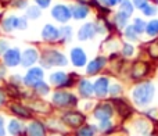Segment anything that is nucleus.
Listing matches in <instances>:
<instances>
[{
	"mask_svg": "<svg viewBox=\"0 0 158 136\" xmlns=\"http://www.w3.org/2000/svg\"><path fill=\"white\" fill-rule=\"evenodd\" d=\"M153 92H154V89L150 83L140 85V86L133 92V97H135V100H136L137 104H146L151 100Z\"/></svg>",
	"mask_w": 158,
	"mask_h": 136,
	"instance_id": "obj_1",
	"label": "nucleus"
},
{
	"mask_svg": "<svg viewBox=\"0 0 158 136\" xmlns=\"http://www.w3.org/2000/svg\"><path fill=\"white\" fill-rule=\"evenodd\" d=\"M52 14H53V17L60 22L68 21L69 17H71V11H69V8L65 7V6H56V7L53 8Z\"/></svg>",
	"mask_w": 158,
	"mask_h": 136,
	"instance_id": "obj_2",
	"label": "nucleus"
},
{
	"mask_svg": "<svg viewBox=\"0 0 158 136\" xmlns=\"http://www.w3.org/2000/svg\"><path fill=\"white\" fill-rule=\"evenodd\" d=\"M42 76H43L42 70H39V68H33V70H31L29 74L25 76V83L27 85H35L36 86L38 82L42 79Z\"/></svg>",
	"mask_w": 158,
	"mask_h": 136,
	"instance_id": "obj_3",
	"label": "nucleus"
},
{
	"mask_svg": "<svg viewBox=\"0 0 158 136\" xmlns=\"http://www.w3.org/2000/svg\"><path fill=\"white\" fill-rule=\"evenodd\" d=\"M71 58H72V61H74L75 66H78V67L85 66V63H86V56H85V53H83L82 49H74L72 50Z\"/></svg>",
	"mask_w": 158,
	"mask_h": 136,
	"instance_id": "obj_4",
	"label": "nucleus"
},
{
	"mask_svg": "<svg viewBox=\"0 0 158 136\" xmlns=\"http://www.w3.org/2000/svg\"><path fill=\"white\" fill-rule=\"evenodd\" d=\"M36 58H38V53L32 49H28L27 52L24 53V56H22V66H25V67L32 66L36 61Z\"/></svg>",
	"mask_w": 158,
	"mask_h": 136,
	"instance_id": "obj_5",
	"label": "nucleus"
},
{
	"mask_svg": "<svg viewBox=\"0 0 158 136\" xmlns=\"http://www.w3.org/2000/svg\"><path fill=\"white\" fill-rule=\"evenodd\" d=\"M4 60L8 66H17L19 63V53L17 49L14 50H8L7 53L4 54Z\"/></svg>",
	"mask_w": 158,
	"mask_h": 136,
	"instance_id": "obj_6",
	"label": "nucleus"
},
{
	"mask_svg": "<svg viewBox=\"0 0 158 136\" xmlns=\"http://www.w3.org/2000/svg\"><path fill=\"white\" fill-rule=\"evenodd\" d=\"M111 114H112V108L110 106H107V104L100 106L98 107V110L96 111V117H97L98 120H101V121H107L110 117H111Z\"/></svg>",
	"mask_w": 158,
	"mask_h": 136,
	"instance_id": "obj_7",
	"label": "nucleus"
},
{
	"mask_svg": "<svg viewBox=\"0 0 158 136\" xmlns=\"http://www.w3.org/2000/svg\"><path fill=\"white\" fill-rule=\"evenodd\" d=\"M60 36V32L58 29H56L53 25H46L43 29V38L46 40H56V39Z\"/></svg>",
	"mask_w": 158,
	"mask_h": 136,
	"instance_id": "obj_8",
	"label": "nucleus"
},
{
	"mask_svg": "<svg viewBox=\"0 0 158 136\" xmlns=\"http://www.w3.org/2000/svg\"><path fill=\"white\" fill-rule=\"evenodd\" d=\"M94 32H96V29H94V25H93V24H86L83 28H82L81 31H79L78 36L82 39V40H85V39H89V38H92V36L94 35Z\"/></svg>",
	"mask_w": 158,
	"mask_h": 136,
	"instance_id": "obj_9",
	"label": "nucleus"
},
{
	"mask_svg": "<svg viewBox=\"0 0 158 136\" xmlns=\"http://www.w3.org/2000/svg\"><path fill=\"white\" fill-rule=\"evenodd\" d=\"M54 101L57 104H69V103H75V99L74 96L67 95V93H56Z\"/></svg>",
	"mask_w": 158,
	"mask_h": 136,
	"instance_id": "obj_10",
	"label": "nucleus"
},
{
	"mask_svg": "<svg viewBox=\"0 0 158 136\" xmlns=\"http://www.w3.org/2000/svg\"><path fill=\"white\" fill-rule=\"evenodd\" d=\"M64 120L72 126H77V125H79V124L83 122V117H82L81 114H78V113H69L68 115L64 117Z\"/></svg>",
	"mask_w": 158,
	"mask_h": 136,
	"instance_id": "obj_11",
	"label": "nucleus"
},
{
	"mask_svg": "<svg viewBox=\"0 0 158 136\" xmlns=\"http://www.w3.org/2000/svg\"><path fill=\"white\" fill-rule=\"evenodd\" d=\"M65 57L60 53H56V52H52L49 54V66H53V64H58V66H64L65 64Z\"/></svg>",
	"mask_w": 158,
	"mask_h": 136,
	"instance_id": "obj_12",
	"label": "nucleus"
},
{
	"mask_svg": "<svg viewBox=\"0 0 158 136\" xmlns=\"http://www.w3.org/2000/svg\"><path fill=\"white\" fill-rule=\"evenodd\" d=\"M52 82L57 86H63V85H68V76L63 72H57V74H53L52 76Z\"/></svg>",
	"mask_w": 158,
	"mask_h": 136,
	"instance_id": "obj_13",
	"label": "nucleus"
},
{
	"mask_svg": "<svg viewBox=\"0 0 158 136\" xmlns=\"http://www.w3.org/2000/svg\"><path fill=\"white\" fill-rule=\"evenodd\" d=\"M107 90H108V81L106 78L98 79L97 83H96V93L98 96H104L107 93Z\"/></svg>",
	"mask_w": 158,
	"mask_h": 136,
	"instance_id": "obj_14",
	"label": "nucleus"
},
{
	"mask_svg": "<svg viewBox=\"0 0 158 136\" xmlns=\"http://www.w3.org/2000/svg\"><path fill=\"white\" fill-rule=\"evenodd\" d=\"M104 66V60L103 58H96L94 61H92V63L89 64V67H87V72L89 74H94L97 72L98 70H101Z\"/></svg>",
	"mask_w": 158,
	"mask_h": 136,
	"instance_id": "obj_15",
	"label": "nucleus"
},
{
	"mask_svg": "<svg viewBox=\"0 0 158 136\" xmlns=\"http://www.w3.org/2000/svg\"><path fill=\"white\" fill-rule=\"evenodd\" d=\"M29 135L31 136H44L43 126H42L39 122L32 124V125L29 126Z\"/></svg>",
	"mask_w": 158,
	"mask_h": 136,
	"instance_id": "obj_16",
	"label": "nucleus"
},
{
	"mask_svg": "<svg viewBox=\"0 0 158 136\" xmlns=\"http://www.w3.org/2000/svg\"><path fill=\"white\" fill-rule=\"evenodd\" d=\"M79 90H81V93L83 96H90V95H92V92H93V86H92V83H90V82L82 81Z\"/></svg>",
	"mask_w": 158,
	"mask_h": 136,
	"instance_id": "obj_17",
	"label": "nucleus"
},
{
	"mask_svg": "<svg viewBox=\"0 0 158 136\" xmlns=\"http://www.w3.org/2000/svg\"><path fill=\"white\" fill-rule=\"evenodd\" d=\"M87 15V8L83 7V6H78V7H74V17L75 18H85Z\"/></svg>",
	"mask_w": 158,
	"mask_h": 136,
	"instance_id": "obj_18",
	"label": "nucleus"
},
{
	"mask_svg": "<svg viewBox=\"0 0 158 136\" xmlns=\"http://www.w3.org/2000/svg\"><path fill=\"white\" fill-rule=\"evenodd\" d=\"M147 33L148 35H151V36H154V35H157L158 33V21L157 19L151 21L150 24L147 25Z\"/></svg>",
	"mask_w": 158,
	"mask_h": 136,
	"instance_id": "obj_19",
	"label": "nucleus"
},
{
	"mask_svg": "<svg viewBox=\"0 0 158 136\" xmlns=\"http://www.w3.org/2000/svg\"><path fill=\"white\" fill-rule=\"evenodd\" d=\"M121 8H122V10H121V13H122L123 15H126V17L131 15L132 10H133V8H132V4L128 2V0H123V2H122V7H121Z\"/></svg>",
	"mask_w": 158,
	"mask_h": 136,
	"instance_id": "obj_20",
	"label": "nucleus"
},
{
	"mask_svg": "<svg viewBox=\"0 0 158 136\" xmlns=\"http://www.w3.org/2000/svg\"><path fill=\"white\" fill-rule=\"evenodd\" d=\"M17 22H18V18H7L4 21V28L6 31H11L13 28H17Z\"/></svg>",
	"mask_w": 158,
	"mask_h": 136,
	"instance_id": "obj_21",
	"label": "nucleus"
},
{
	"mask_svg": "<svg viewBox=\"0 0 158 136\" xmlns=\"http://www.w3.org/2000/svg\"><path fill=\"white\" fill-rule=\"evenodd\" d=\"M133 28H135V31L136 32H139V33H142L143 31H146V22H143L142 19H135V25H133Z\"/></svg>",
	"mask_w": 158,
	"mask_h": 136,
	"instance_id": "obj_22",
	"label": "nucleus"
},
{
	"mask_svg": "<svg viewBox=\"0 0 158 136\" xmlns=\"http://www.w3.org/2000/svg\"><path fill=\"white\" fill-rule=\"evenodd\" d=\"M19 131H21V125H19L17 121H11V124H10V132L11 134L17 135V134H19Z\"/></svg>",
	"mask_w": 158,
	"mask_h": 136,
	"instance_id": "obj_23",
	"label": "nucleus"
},
{
	"mask_svg": "<svg viewBox=\"0 0 158 136\" xmlns=\"http://www.w3.org/2000/svg\"><path fill=\"white\" fill-rule=\"evenodd\" d=\"M142 10H143V13H144L146 15H153V14H156L157 8L153 7V6H144Z\"/></svg>",
	"mask_w": 158,
	"mask_h": 136,
	"instance_id": "obj_24",
	"label": "nucleus"
},
{
	"mask_svg": "<svg viewBox=\"0 0 158 136\" xmlns=\"http://www.w3.org/2000/svg\"><path fill=\"white\" fill-rule=\"evenodd\" d=\"M79 136H93V128L92 126H86V128L81 129Z\"/></svg>",
	"mask_w": 158,
	"mask_h": 136,
	"instance_id": "obj_25",
	"label": "nucleus"
},
{
	"mask_svg": "<svg viewBox=\"0 0 158 136\" xmlns=\"http://www.w3.org/2000/svg\"><path fill=\"white\" fill-rule=\"evenodd\" d=\"M39 14H40V11H39V8H36V7H31L29 11H28V15H29L31 18H38Z\"/></svg>",
	"mask_w": 158,
	"mask_h": 136,
	"instance_id": "obj_26",
	"label": "nucleus"
},
{
	"mask_svg": "<svg viewBox=\"0 0 158 136\" xmlns=\"http://www.w3.org/2000/svg\"><path fill=\"white\" fill-rule=\"evenodd\" d=\"M126 36H128L129 39H132V40L136 38V32H135V28L133 27H129L128 29H126Z\"/></svg>",
	"mask_w": 158,
	"mask_h": 136,
	"instance_id": "obj_27",
	"label": "nucleus"
},
{
	"mask_svg": "<svg viewBox=\"0 0 158 136\" xmlns=\"http://www.w3.org/2000/svg\"><path fill=\"white\" fill-rule=\"evenodd\" d=\"M146 2H147V0H135V4H136L139 8H143L144 6H147Z\"/></svg>",
	"mask_w": 158,
	"mask_h": 136,
	"instance_id": "obj_28",
	"label": "nucleus"
},
{
	"mask_svg": "<svg viewBox=\"0 0 158 136\" xmlns=\"http://www.w3.org/2000/svg\"><path fill=\"white\" fill-rule=\"evenodd\" d=\"M101 2H103L104 4H107V6H115L119 0H101Z\"/></svg>",
	"mask_w": 158,
	"mask_h": 136,
	"instance_id": "obj_29",
	"label": "nucleus"
},
{
	"mask_svg": "<svg viewBox=\"0 0 158 136\" xmlns=\"http://www.w3.org/2000/svg\"><path fill=\"white\" fill-rule=\"evenodd\" d=\"M36 2H38V4L40 6V7H47L49 3H50V0H36Z\"/></svg>",
	"mask_w": 158,
	"mask_h": 136,
	"instance_id": "obj_30",
	"label": "nucleus"
},
{
	"mask_svg": "<svg viewBox=\"0 0 158 136\" xmlns=\"http://www.w3.org/2000/svg\"><path fill=\"white\" fill-rule=\"evenodd\" d=\"M132 50H133V49H132V46H129V45H125V54H128V56H131L132 54Z\"/></svg>",
	"mask_w": 158,
	"mask_h": 136,
	"instance_id": "obj_31",
	"label": "nucleus"
},
{
	"mask_svg": "<svg viewBox=\"0 0 158 136\" xmlns=\"http://www.w3.org/2000/svg\"><path fill=\"white\" fill-rule=\"evenodd\" d=\"M4 135V132H3V120L0 118V136Z\"/></svg>",
	"mask_w": 158,
	"mask_h": 136,
	"instance_id": "obj_32",
	"label": "nucleus"
},
{
	"mask_svg": "<svg viewBox=\"0 0 158 136\" xmlns=\"http://www.w3.org/2000/svg\"><path fill=\"white\" fill-rule=\"evenodd\" d=\"M3 101H4V96H3V93L0 92V104H2Z\"/></svg>",
	"mask_w": 158,
	"mask_h": 136,
	"instance_id": "obj_33",
	"label": "nucleus"
}]
</instances>
